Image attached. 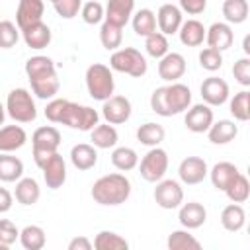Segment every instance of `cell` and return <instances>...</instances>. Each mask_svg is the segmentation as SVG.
I'll list each match as a JSON object with an SVG mask.
<instances>
[{
	"label": "cell",
	"instance_id": "6da1fadb",
	"mask_svg": "<svg viewBox=\"0 0 250 250\" xmlns=\"http://www.w3.org/2000/svg\"><path fill=\"white\" fill-rule=\"evenodd\" d=\"M45 117L51 123H62L70 129L92 131L100 123V113L90 105H80L76 102L55 98L45 107Z\"/></svg>",
	"mask_w": 250,
	"mask_h": 250
},
{
	"label": "cell",
	"instance_id": "7a4b0ae2",
	"mask_svg": "<svg viewBox=\"0 0 250 250\" xmlns=\"http://www.w3.org/2000/svg\"><path fill=\"white\" fill-rule=\"evenodd\" d=\"M25 74L29 78V84H31L33 94L39 100H51V98H55V94L61 88L55 62H53V59H49L45 55H35L31 59H27V62H25Z\"/></svg>",
	"mask_w": 250,
	"mask_h": 250
},
{
	"label": "cell",
	"instance_id": "3957f363",
	"mask_svg": "<svg viewBox=\"0 0 250 250\" xmlns=\"http://www.w3.org/2000/svg\"><path fill=\"white\" fill-rule=\"evenodd\" d=\"M191 105V90L182 82H170L150 94V109L160 117H172Z\"/></svg>",
	"mask_w": 250,
	"mask_h": 250
},
{
	"label": "cell",
	"instance_id": "277c9868",
	"mask_svg": "<svg viewBox=\"0 0 250 250\" xmlns=\"http://www.w3.org/2000/svg\"><path fill=\"white\" fill-rule=\"evenodd\" d=\"M92 199L100 205H121L131 195V182L123 174H105L92 186Z\"/></svg>",
	"mask_w": 250,
	"mask_h": 250
},
{
	"label": "cell",
	"instance_id": "5b68a950",
	"mask_svg": "<svg viewBox=\"0 0 250 250\" xmlns=\"http://www.w3.org/2000/svg\"><path fill=\"white\" fill-rule=\"evenodd\" d=\"M86 88H88V94L98 102H104L109 96H113L115 80H113L111 68L102 62L90 64L86 68Z\"/></svg>",
	"mask_w": 250,
	"mask_h": 250
},
{
	"label": "cell",
	"instance_id": "8992f818",
	"mask_svg": "<svg viewBox=\"0 0 250 250\" xmlns=\"http://www.w3.org/2000/svg\"><path fill=\"white\" fill-rule=\"evenodd\" d=\"M109 68L129 74L133 78H141L146 74V59L141 55V51L133 49V47H125V49H115L113 55L109 57Z\"/></svg>",
	"mask_w": 250,
	"mask_h": 250
},
{
	"label": "cell",
	"instance_id": "52a82bcc",
	"mask_svg": "<svg viewBox=\"0 0 250 250\" xmlns=\"http://www.w3.org/2000/svg\"><path fill=\"white\" fill-rule=\"evenodd\" d=\"M6 113L18 121V123H31L37 117V107L33 102V96L25 88H14L10 90L6 98Z\"/></svg>",
	"mask_w": 250,
	"mask_h": 250
},
{
	"label": "cell",
	"instance_id": "ba28073f",
	"mask_svg": "<svg viewBox=\"0 0 250 250\" xmlns=\"http://www.w3.org/2000/svg\"><path fill=\"white\" fill-rule=\"evenodd\" d=\"M31 145H33V160H35L37 166H41L53 152H59L61 133L53 125L39 127L31 135Z\"/></svg>",
	"mask_w": 250,
	"mask_h": 250
},
{
	"label": "cell",
	"instance_id": "9c48e42d",
	"mask_svg": "<svg viewBox=\"0 0 250 250\" xmlns=\"http://www.w3.org/2000/svg\"><path fill=\"white\" fill-rule=\"evenodd\" d=\"M168 170V152L160 146H150V150L143 156L139 164L141 178L146 182H158L164 178Z\"/></svg>",
	"mask_w": 250,
	"mask_h": 250
},
{
	"label": "cell",
	"instance_id": "30bf717a",
	"mask_svg": "<svg viewBox=\"0 0 250 250\" xmlns=\"http://www.w3.org/2000/svg\"><path fill=\"white\" fill-rule=\"evenodd\" d=\"M154 201L162 209H178L184 203V189L176 180H158L154 188Z\"/></svg>",
	"mask_w": 250,
	"mask_h": 250
},
{
	"label": "cell",
	"instance_id": "8fae6325",
	"mask_svg": "<svg viewBox=\"0 0 250 250\" xmlns=\"http://www.w3.org/2000/svg\"><path fill=\"white\" fill-rule=\"evenodd\" d=\"M39 168L43 172V180L49 189H59L66 182V162L59 152H53Z\"/></svg>",
	"mask_w": 250,
	"mask_h": 250
},
{
	"label": "cell",
	"instance_id": "7c38bea8",
	"mask_svg": "<svg viewBox=\"0 0 250 250\" xmlns=\"http://www.w3.org/2000/svg\"><path fill=\"white\" fill-rule=\"evenodd\" d=\"M102 115H104L105 123L121 125L125 121H129V117H131V102L125 96H109L107 100H104Z\"/></svg>",
	"mask_w": 250,
	"mask_h": 250
},
{
	"label": "cell",
	"instance_id": "4fadbf2b",
	"mask_svg": "<svg viewBox=\"0 0 250 250\" xmlns=\"http://www.w3.org/2000/svg\"><path fill=\"white\" fill-rule=\"evenodd\" d=\"M207 162L199 156H188L180 162L178 166V176L184 184L188 186H195V184H201L205 178H207Z\"/></svg>",
	"mask_w": 250,
	"mask_h": 250
},
{
	"label": "cell",
	"instance_id": "5bb4252c",
	"mask_svg": "<svg viewBox=\"0 0 250 250\" xmlns=\"http://www.w3.org/2000/svg\"><path fill=\"white\" fill-rule=\"evenodd\" d=\"M184 123L188 127V131H191V133H207V129L213 123V109H211V105L195 104V105L188 107Z\"/></svg>",
	"mask_w": 250,
	"mask_h": 250
},
{
	"label": "cell",
	"instance_id": "9a60e30c",
	"mask_svg": "<svg viewBox=\"0 0 250 250\" xmlns=\"http://www.w3.org/2000/svg\"><path fill=\"white\" fill-rule=\"evenodd\" d=\"M201 98L207 105H223L229 100V84L219 76H209L201 82Z\"/></svg>",
	"mask_w": 250,
	"mask_h": 250
},
{
	"label": "cell",
	"instance_id": "2e32d148",
	"mask_svg": "<svg viewBox=\"0 0 250 250\" xmlns=\"http://www.w3.org/2000/svg\"><path fill=\"white\" fill-rule=\"evenodd\" d=\"M158 76L166 82H178L186 72V59L180 53H166L162 59H158Z\"/></svg>",
	"mask_w": 250,
	"mask_h": 250
},
{
	"label": "cell",
	"instance_id": "e0dca14e",
	"mask_svg": "<svg viewBox=\"0 0 250 250\" xmlns=\"http://www.w3.org/2000/svg\"><path fill=\"white\" fill-rule=\"evenodd\" d=\"M205 41H207V47L211 49H217V51H227L232 41H234V33H232V27L225 21H215L209 29H205Z\"/></svg>",
	"mask_w": 250,
	"mask_h": 250
},
{
	"label": "cell",
	"instance_id": "ac0fdd59",
	"mask_svg": "<svg viewBox=\"0 0 250 250\" xmlns=\"http://www.w3.org/2000/svg\"><path fill=\"white\" fill-rule=\"evenodd\" d=\"M43 12H45V4L43 0H20L18 10H16V23L20 29L33 25L37 21L43 20Z\"/></svg>",
	"mask_w": 250,
	"mask_h": 250
},
{
	"label": "cell",
	"instance_id": "d6986e66",
	"mask_svg": "<svg viewBox=\"0 0 250 250\" xmlns=\"http://www.w3.org/2000/svg\"><path fill=\"white\" fill-rule=\"evenodd\" d=\"M133 10H135V0H107L105 12H104V21L125 27L133 16Z\"/></svg>",
	"mask_w": 250,
	"mask_h": 250
},
{
	"label": "cell",
	"instance_id": "ffe728a7",
	"mask_svg": "<svg viewBox=\"0 0 250 250\" xmlns=\"http://www.w3.org/2000/svg\"><path fill=\"white\" fill-rule=\"evenodd\" d=\"M182 10L174 4H162L158 8L156 14V23H158V31L164 35H174L178 33L180 25H182Z\"/></svg>",
	"mask_w": 250,
	"mask_h": 250
},
{
	"label": "cell",
	"instance_id": "44dd1931",
	"mask_svg": "<svg viewBox=\"0 0 250 250\" xmlns=\"http://www.w3.org/2000/svg\"><path fill=\"white\" fill-rule=\"evenodd\" d=\"M20 31H21V37H23L25 45L29 49H37V51L49 47L51 37H53L51 35V27L47 23H43V20L37 21V23H33V25H27V27H23Z\"/></svg>",
	"mask_w": 250,
	"mask_h": 250
},
{
	"label": "cell",
	"instance_id": "7402d4cb",
	"mask_svg": "<svg viewBox=\"0 0 250 250\" xmlns=\"http://www.w3.org/2000/svg\"><path fill=\"white\" fill-rule=\"evenodd\" d=\"M178 219H180V225L188 230L191 229H199L205 221H207V211L201 203L197 201H189V203H184L180 205V213H178Z\"/></svg>",
	"mask_w": 250,
	"mask_h": 250
},
{
	"label": "cell",
	"instance_id": "603a6c76",
	"mask_svg": "<svg viewBox=\"0 0 250 250\" xmlns=\"http://www.w3.org/2000/svg\"><path fill=\"white\" fill-rule=\"evenodd\" d=\"M238 135V125L230 119H219L213 121L211 127L207 129V137L213 145H229L230 141H234Z\"/></svg>",
	"mask_w": 250,
	"mask_h": 250
},
{
	"label": "cell",
	"instance_id": "cb8c5ba5",
	"mask_svg": "<svg viewBox=\"0 0 250 250\" xmlns=\"http://www.w3.org/2000/svg\"><path fill=\"white\" fill-rule=\"evenodd\" d=\"M27 143V133L20 125H6L0 127V152H14L20 150Z\"/></svg>",
	"mask_w": 250,
	"mask_h": 250
},
{
	"label": "cell",
	"instance_id": "d4e9b609",
	"mask_svg": "<svg viewBox=\"0 0 250 250\" xmlns=\"http://www.w3.org/2000/svg\"><path fill=\"white\" fill-rule=\"evenodd\" d=\"M70 162L76 170H90L96 166L98 162V150L94 145H86V143H80V145H74L72 150H70Z\"/></svg>",
	"mask_w": 250,
	"mask_h": 250
},
{
	"label": "cell",
	"instance_id": "484cf974",
	"mask_svg": "<svg viewBox=\"0 0 250 250\" xmlns=\"http://www.w3.org/2000/svg\"><path fill=\"white\" fill-rule=\"evenodd\" d=\"M178 33H180V41L186 47H199L205 41V27H203V23L199 20L182 21Z\"/></svg>",
	"mask_w": 250,
	"mask_h": 250
},
{
	"label": "cell",
	"instance_id": "4316f807",
	"mask_svg": "<svg viewBox=\"0 0 250 250\" xmlns=\"http://www.w3.org/2000/svg\"><path fill=\"white\" fill-rule=\"evenodd\" d=\"M90 141L96 148H113L119 141V135L111 123H98L90 131Z\"/></svg>",
	"mask_w": 250,
	"mask_h": 250
},
{
	"label": "cell",
	"instance_id": "83f0119b",
	"mask_svg": "<svg viewBox=\"0 0 250 250\" xmlns=\"http://www.w3.org/2000/svg\"><path fill=\"white\" fill-rule=\"evenodd\" d=\"M14 195L18 199V203H21V205H33L41 197V188H39L37 180H33V178H20L18 184H16Z\"/></svg>",
	"mask_w": 250,
	"mask_h": 250
},
{
	"label": "cell",
	"instance_id": "f1b7e54d",
	"mask_svg": "<svg viewBox=\"0 0 250 250\" xmlns=\"http://www.w3.org/2000/svg\"><path fill=\"white\" fill-rule=\"evenodd\" d=\"M246 223V211L240 203H230L221 213V225L229 232H238Z\"/></svg>",
	"mask_w": 250,
	"mask_h": 250
},
{
	"label": "cell",
	"instance_id": "f546056e",
	"mask_svg": "<svg viewBox=\"0 0 250 250\" xmlns=\"http://www.w3.org/2000/svg\"><path fill=\"white\" fill-rule=\"evenodd\" d=\"M207 174H209V178H211L213 188L225 191V188H227V186L234 180V176L238 174V168H236L232 162H217V164L211 168V172H207Z\"/></svg>",
	"mask_w": 250,
	"mask_h": 250
},
{
	"label": "cell",
	"instance_id": "4dcf8cb0",
	"mask_svg": "<svg viewBox=\"0 0 250 250\" xmlns=\"http://www.w3.org/2000/svg\"><path fill=\"white\" fill-rule=\"evenodd\" d=\"M23 174V162L12 152H0V182H18Z\"/></svg>",
	"mask_w": 250,
	"mask_h": 250
},
{
	"label": "cell",
	"instance_id": "1f68e13d",
	"mask_svg": "<svg viewBox=\"0 0 250 250\" xmlns=\"http://www.w3.org/2000/svg\"><path fill=\"white\" fill-rule=\"evenodd\" d=\"M131 23H133V31L141 37H146L156 31V16L148 8H141L137 14H133Z\"/></svg>",
	"mask_w": 250,
	"mask_h": 250
},
{
	"label": "cell",
	"instance_id": "d6a6232c",
	"mask_svg": "<svg viewBox=\"0 0 250 250\" xmlns=\"http://www.w3.org/2000/svg\"><path fill=\"white\" fill-rule=\"evenodd\" d=\"M20 242L25 250H41L47 242V236L39 225H27L20 230Z\"/></svg>",
	"mask_w": 250,
	"mask_h": 250
},
{
	"label": "cell",
	"instance_id": "836d02e7",
	"mask_svg": "<svg viewBox=\"0 0 250 250\" xmlns=\"http://www.w3.org/2000/svg\"><path fill=\"white\" fill-rule=\"evenodd\" d=\"M92 246L96 250H127L129 248V242L121 234H117L113 230H100L96 234Z\"/></svg>",
	"mask_w": 250,
	"mask_h": 250
},
{
	"label": "cell",
	"instance_id": "e575fe53",
	"mask_svg": "<svg viewBox=\"0 0 250 250\" xmlns=\"http://www.w3.org/2000/svg\"><path fill=\"white\" fill-rule=\"evenodd\" d=\"M164 137H166L164 127L158 123H152V121H148L137 129V139L145 146H158L164 141Z\"/></svg>",
	"mask_w": 250,
	"mask_h": 250
},
{
	"label": "cell",
	"instance_id": "d590c367",
	"mask_svg": "<svg viewBox=\"0 0 250 250\" xmlns=\"http://www.w3.org/2000/svg\"><path fill=\"white\" fill-rule=\"evenodd\" d=\"M225 193L232 203H244L250 197V182H248V178L242 172H238L234 176V180L225 188Z\"/></svg>",
	"mask_w": 250,
	"mask_h": 250
},
{
	"label": "cell",
	"instance_id": "8d00e7d4",
	"mask_svg": "<svg viewBox=\"0 0 250 250\" xmlns=\"http://www.w3.org/2000/svg\"><path fill=\"white\" fill-rule=\"evenodd\" d=\"M111 164L121 172H129L139 164V156L131 146H117L111 152Z\"/></svg>",
	"mask_w": 250,
	"mask_h": 250
},
{
	"label": "cell",
	"instance_id": "74e56055",
	"mask_svg": "<svg viewBox=\"0 0 250 250\" xmlns=\"http://www.w3.org/2000/svg\"><path fill=\"white\" fill-rule=\"evenodd\" d=\"M223 16L229 23H244L248 18V2L246 0H225Z\"/></svg>",
	"mask_w": 250,
	"mask_h": 250
},
{
	"label": "cell",
	"instance_id": "f35d334b",
	"mask_svg": "<svg viewBox=\"0 0 250 250\" xmlns=\"http://www.w3.org/2000/svg\"><path fill=\"white\" fill-rule=\"evenodd\" d=\"M123 27L119 25H113L109 21H104L102 27H100V41L104 45V49L107 51H115L117 47H121V41H123Z\"/></svg>",
	"mask_w": 250,
	"mask_h": 250
},
{
	"label": "cell",
	"instance_id": "ab89813d",
	"mask_svg": "<svg viewBox=\"0 0 250 250\" xmlns=\"http://www.w3.org/2000/svg\"><path fill=\"white\" fill-rule=\"evenodd\" d=\"M170 250H199L201 242L188 230H174L166 240Z\"/></svg>",
	"mask_w": 250,
	"mask_h": 250
},
{
	"label": "cell",
	"instance_id": "60d3db41",
	"mask_svg": "<svg viewBox=\"0 0 250 250\" xmlns=\"http://www.w3.org/2000/svg\"><path fill=\"white\" fill-rule=\"evenodd\" d=\"M229 109L234 119L248 121L250 119V94L246 90H240L238 94H234V98L229 104Z\"/></svg>",
	"mask_w": 250,
	"mask_h": 250
},
{
	"label": "cell",
	"instance_id": "b9f144b4",
	"mask_svg": "<svg viewBox=\"0 0 250 250\" xmlns=\"http://www.w3.org/2000/svg\"><path fill=\"white\" fill-rule=\"evenodd\" d=\"M145 49H146V53L152 59H162L168 53L170 45H168V39H166L164 33L154 31V33H150V35L145 37Z\"/></svg>",
	"mask_w": 250,
	"mask_h": 250
},
{
	"label": "cell",
	"instance_id": "7bdbcfd3",
	"mask_svg": "<svg viewBox=\"0 0 250 250\" xmlns=\"http://www.w3.org/2000/svg\"><path fill=\"white\" fill-rule=\"evenodd\" d=\"M20 39V27L10 20L0 21V49H12Z\"/></svg>",
	"mask_w": 250,
	"mask_h": 250
},
{
	"label": "cell",
	"instance_id": "ee69618b",
	"mask_svg": "<svg viewBox=\"0 0 250 250\" xmlns=\"http://www.w3.org/2000/svg\"><path fill=\"white\" fill-rule=\"evenodd\" d=\"M199 64H201V68H205L209 72H215V70H219L223 66V53L217 51V49L205 47L199 53Z\"/></svg>",
	"mask_w": 250,
	"mask_h": 250
},
{
	"label": "cell",
	"instance_id": "f6af8a7d",
	"mask_svg": "<svg viewBox=\"0 0 250 250\" xmlns=\"http://www.w3.org/2000/svg\"><path fill=\"white\" fill-rule=\"evenodd\" d=\"M80 12H82V20L88 25H96V23H100L104 20V12L105 10L98 0H88L86 4H82Z\"/></svg>",
	"mask_w": 250,
	"mask_h": 250
},
{
	"label": "cell",
	"instance_id": "bcb514c9",
	"mask_svg": "<svg viewBox=\"0 0 250 250\" xmlns=\"http://www.w3.org/2000/svg\"><path fill=\"white\" fill-rule=\"evenodd\" d=\"M18 238H20V230H18V227H16L10 219H0V244H4V246H12Z\"/></svg>",
	"mask_w": 250,
	"mask_h": 250
},
{
	"label": "cell",
	"instance_id": "7dc6e473",
	"mask_svg": "<svg viewBox=\"0 0 250 250\" xmlns=\"http://www.w3.org/2000/svg\"><path fill=\"white\" fill-rule=\"evenodd\" d=\"M82 8V0H59L55 2V12L64 18V20H72Z\"/></svg>",
	"mask_w": 250,
	"mask_h": 250
},
{
	"label": "cell",
	"instance_id": "c3c4849f",
	"mask_svg": "<svg viewBox=\"0 0 250 250\" xmlns=\"http://www.w3.org/2000/svg\"><path fill=\"white\" fill-rule=\"evenodd\" d=\"M232 74L236 78L238 84L242 86H250V59L242 57L232 64Z\"/></svg>",
	"mask_w": 250,
	"mask_h": 250
},
{
	"label": "cell",
	"instance_id": "681fc988",
	"mask_svg": "<svg viewBox=\"0 0 250 250\" xmlns=\"http://www.w3.org/2000/svg\"><path fill=\"white\" fill-rule=\"evenodd\" d=\"M207 6V0H180V10L189 16H199Z\"/></svg>",
	"mask_w": 250,
	"mask_h": 250
},
{
	"label": "cell",
	"instance_id": "f907efd6",
	"mask_svg": "<svg viewBox=\"0 0 250 250\" xmlns=\"http://www.w3.org/2000/svg\"><path fill=\"white\" fill-rule=\"evenodd\" d=\"M14 205V197L6 188H0V213H8Z\"/></svg>",
	"mask_w": 250,
	"mask_h": 250
},
{
	"label": "cell",
	"instance_id": "816d5d0a",
	"mask_svg": "<svg viewBox=\"0 0 250 250\" xmlns=\"http://www.w3.org/2000/svg\"><path fill=\"white\" fill-rule=\"evenodd\" d=\"M68 250H92V242L86 236H74L68 242Z\"/></svg>",
	"mask_w": 250,
	"mask_h": 250
},
{
	"label": "cell",
	"instance_id": "f5cc1de1",
	"mask_svg": "<svg viewBox=\"0 0 250 250\" xmlns=\"http://www.w3.org/2000/svg\"><path fill=\"white\" fill-rule=\"evenodd\" d=\"M4 119H6V107H4L2 102H0V125L4 123Z\"/></svg>",
	"mask_w": 250,
	"mask_h": 250
},
{
	"label": "cell",
	"instance_id": "db71d44e",
	"mask_svg": "<svg viewBox=\"0 0 250 250\" xmlns=\"http://www.w3.org/2000/svg\"><path fill=\"white\" fill-rule=\"evenodd\" d=\"M244 51L250 53V47H248V37H244Z\"/></svg>",
	"mask_w": 250,
	"mask_h": 250
},
{
	"label": "cell",
	"instance_id": "11a10c76",
	"mask_svg": "<svg viewBox=\"0 0 250 250\" xmlns=\"http://www.w3.org/2000/svg\"><path fill=\"white\" fill-rule=\"evenodd\" d=\"M49 2H53V4H55V2H59V0H49Z\"/></svg>",
	"mask_w": 250,
	"mask_h": 250
}]
</instances>
